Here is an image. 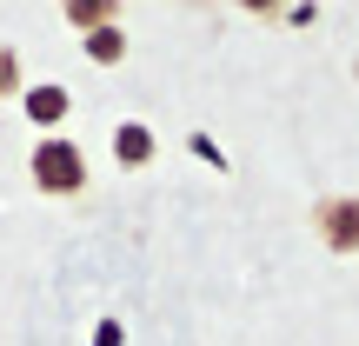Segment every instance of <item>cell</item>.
I'll list each match as a JSON object with an SVG mask.
<instances>
[{
	"label": "cell",
	"instance_id": "cell-6",
	"mask_svg": "<svg viewBox=\"0 0 359 346\" xmlns=\"http://www.w3.org/2000/svg\"><path fill=\"white\" fill-rule=\"evenodd\" d=\"M107 13H114V7H100V0H74L67 20H74V27H107Z\"/></svg>",
	"mask_w": 359,
	"mask_h": 346
},
{
	"label": "cell",
	"instance_id": "cell-1",
	"mask_svg": "<svg viewBox=\"0 0 359 346\" xmlns=\"http://www.w3.org/2000/svg\"><path fill=\"white\" fill-rule=\"evenodd\" d=\"M34 180H40V193H80V187H87V160H80V147L74 140H40Z\"/></svg>",
	"mask_w": 359,
	"mask_h": 346
},
{
	"label": "cell",
	"instance_id": "cell-5",
	"mask_svg": "<svg viewBox=\"0 0 359 346\" xmlns=\"http://www.w3.org/2000/svg\"><path fill=\"white\" fill-rule=\"evenodd\" d=\"M87 53H93V60H120V53H127L120 27H114V20H107V27H93V34H87Z\"/></svg>",
	"mask_w": 359,
	"mask_h": 346
},
{
	"label": "cell",
	"instance_id": "cell-4",
	"mask_svg": "<svg viewBox=\"0 0 359 346\" xmlns=\"http://www.w3.org/2000/svg\"><path fill=\"white\" fill-rule=\"evenodd\" d=\"M27 114H34L40 127H53V120L67 114V93L60 87H34V93H27Z\"/></svg>",
	"mask_w": 359,
	"mask_h": 346
},
{
	"label": "cell",
	"instance_id": "cell-2",
	"mask_svg": "<svg viewBox=\"0 0 359 346\" xmlns=\"http://www.w3.org/2000/svg\"><path fill=\"white\" fill-rule=\"evenodd\" d=\"M320 233L339 253H359V200H326L320 206Z\"/></svg>",
	"mask_w": 359,
	"mask_h": 346
},
{
	"label": "cell",
	"instance_id": "cell-7",
	"mask_svg": "<svg viewBox=\"0 0 359 346\" xmlns=\"http://www.w3.org/2000/svg\"><path fill=\"white\" fill-rule=\"evenodd\" d=\"M20 87V60H13V47H0V93Z\"/></svg>",
	"mask_w": 359,
	"mask_h": 346
},
{
	"label": "cell",
	"instance_id": "cell-3",
	"mask_svg": "<svg viewBox=\"0 0 359 346\" xmlns=\"http://www.w3.org/2000/svg\"><path fill=\"white\" fill-rule=\"evenodd\" d=\"M114 154H120V167H140V160L154 154V133H147V127H133V120H127V127L114 133Z\"/></svg>",
	"mask_w": 359,
	"mask_h": 346
}]
</instances>
